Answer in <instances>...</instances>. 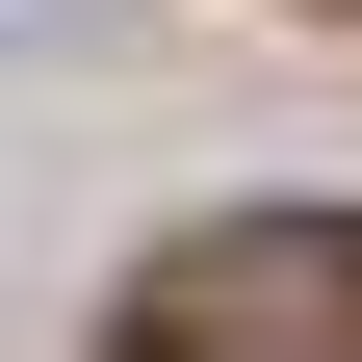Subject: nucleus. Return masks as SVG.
Segmentation results:
<instances>
[{"mask_svg": "<svg viewBox=\"0 0 362 362\" xmlns=\"http://www.w3.org/2000/svg\"><path fill=\"white\" fill-rule=\"evenodd\" d=\"M129 362H362V207H233L129 285Z\"/></svg>", "mask_w": 362, "mask_h": 362, "instance_id": "obj_1", "label": "nucleus"}, {"mask_svg": "<svg viewBox=\"0 0 362 362\" xmlns=\"http://www.w3.org/2000/svg\"><path fill=\"white\" fill-rule=\"evenodd\" d=\"M26 26H78V0H0V52H26Z\"/></svg>", "mask_w": 362, "mask_h": 362, "instance_id": "obj_2", "label": "nucleus"}, {"mask_svg": "<svg viewBox=\"0 0 362 362\" xmlns=\"http://www.w3.org/2000/svg\"><path fill=\"white\" fill-rule=\"evenodd\" d=\"M337 26H362V0H337Z\"/></svg>", "mask_w": 362, "mask_h": 362, "instance_id": "obj_3", "label": "nucleus"}]
</instances>
